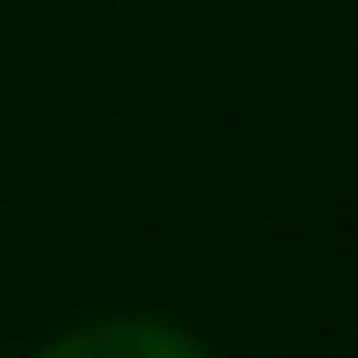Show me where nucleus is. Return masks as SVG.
<instances>
[{
  "instance_id": "obj_1",
  "label": "nucleus",
  "mask_w": 358,
  "mask_h": 358,
  "mask_svg": "<svg viewBox=\"0 0 358 358\" xmlns=\"http://www.w3.org/2000/svg\"><path fill=\"white\" fill-rule=\"evenodd\" d=\"M37 358H213L190 329L176 322H146V315H117V322H88V329L59 336Z\"/></svg>"
}]
</instances>
